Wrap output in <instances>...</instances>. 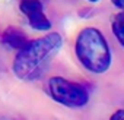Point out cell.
<instances>
[{
	"label": "cell",
	"instance_id": "8992f818",
	"mask_svg": "<svg viewBox=\"0 0 124 120\" xmlns=\"http://www.w3.org/2000/svg\"><path fill=\"white\" fill-rule=\"evenodd\" d=\"M111 28L117 41L124 47V12L114 15V18L111 19Z\"/></svg>",
	"mask_w": 124,
	"mask_h": 120
},
{
	"label": "cell",
	"instance_id": "277c9868",
	"mask_svg": "<svg viewBox=\"0 0 124 120\" xmlns=\"http://www.w3.org/2000/svg\"><path fill=\"white\" fill-rule=\"evenodd\" d=\"M19 9L26 16L29 25L34 29L48 31L51 28V22L44 13V8H42L41 0H21Z\"/></svg>",
	"mask_w": 124,
	"mask_h": 120
},
{
	"label": "cell",
	"instance_id": "7a4b0ae2",
	"mask_svg": "<svg viewBox=\"0 0 124 120\" xmlns=\"http://www.w3.org/2000/svg\"><path fill=\"white\" fill-rule=\"evenodd\" d=\"M75 51L83 68L92 73H104L111 66V50L104 34L96 28H83L76 38Z\"/></svg>",
	"mask_w": 124,
	"mask_h": 120
},
{
	"label": "cell",
	"instance_id": "3957f363",
	"mask_svg": "<svg viewBox=\"0 0 124 120\" xmlns=\"http://www.w3.org/2000/svg\"><path fill=\"white\" fill-rule=\"evenodd\" d=\"M48 91L54 101L72 108L83 107L89 101V92L83 85L67 81L61 76H54L50 79Z\"/></svg>",
	"mask_w": 124,
	"mask_h": 120
},
{
	"label": "cell",
	"instance_id": "9c48e42d",
	"mask_svg": "<svg viewBox=\"0 0 124 120\" xmlns=\"http://www.w3.org/2000/svg\"><path fill=\"white\" fill-rule=\"evenodd\" d=\"M88 2H91V3H96V2H99V0H88Z\"/></svg>",
	"mask_w": 124,
	"mask_h": 120
},
{
	"label": "cell",
	"instance_id": "6da1fadb",
	"mask_svg": "<svg viewBox=\"0 0 124 120\" xmlns=\"http://www.w3.org/2000/svg\"><path fill=\"white\" fill-rule=\"evenodd\" d=\"M63 40L58 32L47 34L41 38L29 41V44L18 51L13 60V73L22 81H35L50 66L58 53Z\"/></svg>",
	"mask_w": 124,
	"mask_h": 120
},
{
	"label": "cell",
	"instance_id": "ba28073f",
	"mask_svg": "<svg viewBox=\"0 0 124 120\" xmlns=\"http://www.w3.org/2000/svg\"><path fill=\"white\" fill-rule=\"evenodd\" d=\"M112 3L120 9H124V0H112Z\"/></svg>",
	"mask_w": 124,
	"mask_h": 120
},
{
	"label": "cell",
	"instance_id": "52a82bcc",
	"mask_svg": "<svg viewBox=\"0 0 124 120\" xmlns=\"http://www.w3.org/2000/svg\"><path fill=\"white\" fill-rule=\"evenodd\" d=\"M109 120H124V108H123V110H117V111L109 117Z\"/></svg>",
	"mask_w": 124,
	"mask_h": 120
},
{
	"label": "cell",
	"instance_id": "5b68a950",
	"mask_svg": "<svg viewBox=\"0 0 124 120\" xmlns=\"http://www.w3.org/2000/svg\"><path fill=\"white\" fill-rule=\"evenodd\" d=\"M29 41L31 40L26 37V34L22 29H18L15 26H9L0 32V44L8 45V47L18 50V51L25 48L29 44Z\"/></svg>",
	"mask_w": 124,
	"mask_h": 120
}]
</instances>
